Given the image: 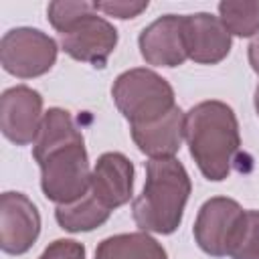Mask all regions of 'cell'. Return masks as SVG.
Here are the masks:
<instances>
[{"label": "cell", "instance_id": "3", "mask_svg": "<svg viewBox=\"0 0 259 259\" xmlns=\"http://www.w3.org/2000/svg\"><path fill=\"white\" fill-rule=\"evenodd\" d=\"M190 192L192 182L180 160H148L144 188L132 202L134 223L146 233L172 235L182 223Z\"/></svg>", "mask_w": 259, "mask_h": 259}, {"label": "cell", "instance_id": "2", "mask_svg": "<svg viewBox=\"0 0 259 259\" xmlns=\"http://www.w3.org/2000/svg\"><path fill=\"white\" fill-rule=\"evenodd\" d=\"M184 140L200 174L210 182L229 178L241 150L239 119L231 105L206 99L192 105L184 119Z\"/></svg>", "mask_w": 259, "mask_h": 259}, {"label": "cell", "instance_id": "10", "mask_svg": "<svg viewBox=\"0 0 259 259\" xmlns=\"http://www.w3.org/2000/svg\"><path fill=\"white\" fill-rule=\"evenodd\" d=\"M140 55L148 65L174 69L188 59L184 14H164L150 22L138 36Z\"/></svg>", "mask_w": 259, "mask_h": 259}, {"label": "cell", "instance_id": "21", "mask_svg": "<svg viewBox=\"0 0 259 259\" xmlns=\"http://www.w3.org/2000/svg\"><path fill=\"white\" fill-rule=\"evenodd\" d=\"M247 59H249V65L251 69L259 75V34H255L247 47Z\"/></svg>", "mask_w": 259, "mask_h": 259}, {"label": "cell", "instance_id": "6", "mask_svg": "<svg viewBox=\"0 0 259 259\" xmlns=\"http://www.w3.org/2000/svg\"><path fill=\"white\" fill-rule=\"evenodd\" d=\"M243 214L245 208L235 198L212 196L204 200L192 227V235L200 251L210 257H227Z\"/></svg>", "mask_w": 259, "mask_h": 259}, {"label": "cell", "instance_id": "18", "mask_svg": "<svg viewBox=\"0 0 259 259\" xmlns=\"http://www.w3.org/2000/svg\"><path fill=\"white\" fill-rule=\"evenodd\" d=\"M95 10L93 2L87 0H55L47 6V18L51 26L63 34L71 24H75L83 14Z\"/></svg>", "mask_w": 259, "mask_h": 259}, {"label": "cell", "instance_id": "16", "mask_svg": "<svg viewBox=\"0 0 259 259\" xmlns=\"http://www.w3.org/2000/svg\"><path fill=\"white\" fill-rule=\"evenodd\" d=\"M219 20L231 36L253 38L259 34V0H223L219 2Z\"/></svg>", "mask_w": 259, "mask_h": 259}, {"label": "cell", "instance_id": "9", "mask_svg": "<svg viewBox=\"0 0 259 259\" xmlns=\"http://www.w3.org/2000/svg\"><path fill=\"white\" fill-rule=\"evenodd\" d=\"M40 235V212L36 204L16 190L0 194V249L6 255H24Z\"/></svg>", "mask_w": 259, "mask_h": 259}, {"label": "cell", "instance_id": "19", "mask_svg": "<svg viewBox=\"0 0 259 259\" xmlns=\"http://www.w3.org/2000/svg\"><path fill=\"white\" fill-rule=\"evenodd\" d=\"M93 8L97 12H103L105 16L127 20L140 16L148 8V0H97L93 2Z\"/></svg>", "mask_w": 259, "mask_h": 259}, {"label": "cell", "instance_id": "13", "mask_svg": "<svg viewBox=\"0 0 259 259\" xmlns=\"http://www.w3.org/2000/svg\"><path fill=\"white\" fill-rule=\"evenodd\" d=\"M184 119L186 113L176 105L162 119L146 125H130L134 144L150 160L176 158L184 140Z\"/></svg>", "mask_w": 259, "mask_h": 259}, {"label": "cell", "instance_id": "5", "mask_svg": "<svg viewBox=\"0 0 259 259\" xmlns=\"http://www.w3.org/2000/svg\"><path fill=\"white\" fill-rule=\"evenodd\" d=\"M57 55V40L40 28L16 26L0 38V65L16 79H34L49 73Z\"/></svg>", "mask_w": 259, "mask_h": 259}, {"label": "cell", "instance_id": "8", "mask_svg": "<svg viewBox=\"0 0 259 259\" xmlns=\"http://www.w3.org/2000/svg\"><path fill=\"white\" fill-rule=\"evenodd\" d=\"M42 95L28 85L8 87L0 95V130L14 146L34 144L42 125Z\"/></svg>", "mask_w": 259, "mask_h": 259}, {"label": "cell", "instance_id": "11", "mask_svg": "<svg viewBox=\"0 0 259 259\" xmlns=\"http://www.w3.org/2000/svg\"><path fill=\"white\" fill-rule=\"evenodd\" d=\"M89 192L107 210L127 204L134 196V164L121 152H103L93 170Z\"/></svg>", "mask_w": 259, "mask_h": 259}, {"label": "cell", "instance_id": "1", "mask_svg": "<svg viewBox=\"0 0 259 259\" xmlns=\"http://www.w3.org/2000/svg\"><path fill=\"white\" fill-rule=\"evenodd\" d=\"M32 158L40 168V190L47 200L73 204L91 184L89 156L81 130L63 107H49L40 134L32 144Z\"/></svg>", "mask_w": 259, "mask_h": 259}, {"label": "cell", "instance_id": "15", "mask_svg": "<svg viewBox=\"0 0 259 259\" xmlns=\"http://www.w3.org/2000/svg\"><path fill=\"white\" fill-rule=\"evenodd\" d=\"M111 210H107L99 200L87 190L83 198L73 204H61L55 208V221L63 231L69 233H89L107 223Z\"/></svg>", "mask_w": 259, "mask_h": 259}, {"label": "cell", "instance_id": "20", "mask_svg": "<svg viewBox=\"0 0 259 259\" xmlns=\"http://www.w3.org/2000/svg\"><path fill=\"white\" fill-rule=\"evenodd\" d=\"M85 245L75 239H55L45 247L38 259H85Z\"/></svg>", "mask_w": 259, "mask_h": 259}, {"label": "cell", "instance_id": "7", "mask_svg": "<svg viewBox=\"0 0 259 259\" xmlns=\"http://www.w3.org/2000/svg\"><path fill=\"white\" fill-rule=\"evenodd\" d=\"M117 40V28L99 16L97 10H91L61 34V49L75 61L103 69L115 51Z\"/></svg>", "mask_w": 259, "mask_h": 259}, {"label": "cell", "instance_id": "4", "mask_svg": "<svg viewBox=\"0 0 259 259\" xmlns=\"http://www.w3.org/2000/svg\"><path fill=\"white\" fill-rule=\"evenodd\" d=\"M111 97L130 125L154 123L176 107L172 85L146 67H134L119 73L111 85Z\"/></svg>", "mask_w": 259, "mask_h": 259}, {"label": "cell", "instance_id": "22", "mask_svg": "<svg viewBox=\"0 0 259 259\" xmlns=\"http://www.w3.org/2000/svg\"><path fill=\"white\" fill-rule=\"evenodd\" d=\"M253 105H255V111L259 115V85L255 87V95H253Z\"/></svg>", "mask_w": 259, "mask_h": 259}, {"label": "cell", "instance_id": "14", "mask_svg": "<svg viewBox=\"0 0 259 259\" xmlns=\"http://www.w3.org/2000/svg\"><path fill=\"white\" fill-rule=\"evenodd\" d=\"M93 259H168V253L150 233L138 231L105 237Z\"/></svg>", "mask_w": 259, "mask_h": 259}, {"label": "cell", "instance_id": "17", "mask_svg": "<svg viewBox=\"0 0 259 259\" xmlns=\"http://www.w3.org/2000/svg\"><path fill=\"white\" fill-rule=\"evenodd\" d=\"M231 259H259V210H245L229 247Z\"/></svg>", "mask_w": 259, "mask_h": 259}, {"label": "cell", "instance_id": "12", "mask_svg": "<svg viewBox=\"0 0 259 259\" xmlns=\"http://www.w3.org/2000/svg\"><path fill=\"white\" fill-rule=\"evenodd\" d=\"M184 34L188 59L196 65H219L233 49V36L210 12L184 14Z\"/></svg>", "mask_w": 259, "mask_h": 259}]
</instances>
